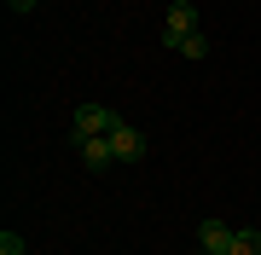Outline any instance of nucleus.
I'll return each instance as SVG.
<instances>
[{
    "label": "nucleus",
    "instance_id": "nucleus-4",
    "mask_svg": "<svg viewBox=\"0 0 261 255\" xmlns=\"http://www.w3.org/2000/svg\"><path fill=\"white\" fill-rule=\"evenodd\" d=\"M111 151H116V162H145V133L122 122V128L111 133Z\"/></svg>",
    "mask_w": 261,
    "mask_h": 255
},
{
    "label": "nucleus",
    "instance_id": "nucleus-1",
    "mask_svg": "<svg viewBox=\"0 0 261 255\" xmlns=\"http://www.w3.org/2000/svg\"><path fill=\"white\" fill-rule=\"evenodd\" d=\"M122 128V116L111 110V104H75V116H70V139L82 145V139H111V133Z\"/></svg>",
    "mask_w": 261,
    "mask_h": 255
},
{
    "label": "nucleus",
    "instance_id": "nucleus-9",
    "mask_svg": "<svg viewBox=\"0 0 261 255\" xmlns=\"http://www.w3.org/2000/svg\"><path fill=\"white\" fill-rule=\"evenodd\" d=\"M6 6H12V12H35V0H6Z\"/></svg>",
    "mask_w": 261,
    "mask_h": 255
},
{
    "label": "nucleus",
    "instance_id": "nucleus-7",
    "mask_svg": "<svg viewBox=\"0 0 261 255\" xmlns=\"http://www.w3.org/2000/svg\"><path fill=\"white\" fill-rule=\"evenodd\" d=\"M180 52H186V58H203V52H209V35H186V41H180Z\"/></svg>",
    "mask_w": 261,
    "mask_h": 255
},
{
    "label": "nucleus",
    "instance_id": "nucleus-6",
    "mask_svg": "<svg viewBox=\"0 0 261 255\" xmlns=\"http://www.w3.org/2000/svg\"><path fill=\"white\" fill-rule=\"evenodd\" d=\"M232 249H238V255H261V232H255V226H238V232H232Z\"/></svg>",
    "mask_w": 261,
    "mask_h": 255
},
{
    "label": "nucleus",
    "instance_id": "nucleus-8",
    "mask_svg": "<svg viewBox=\"0 0 261 255\" xmlns=\"http://www.w3.org/2000/svg\"><path fill=\"white\" fill-rule=\"evenodd\" d=\"M0 255H23V238H18V232H12V226H6V232H0Z\"/></svg>",
    "mask_w": 261,
    "mask_h": 255
},
{
    "label": "nucleus",
    "instance_id": "nucleus-3",
    "mask_svg": "<svg viewBox=\"0 0 261 255\" xmlns=\"http://www.w3.org/2000/svg\"><path fill=\"white\" fill-rule=\"evenodd\" d=\"M232 232L238 226H226V220H203V226H197V255H238Z\"/></svg>",
    "mask_w": 261,
    "mask_h": 255
},
{
    "label": "nucleus",
    "instance_id": "nucleus-2",
    "mask_svg": "<svg viewBox=\"0 0 261 255\" xmlns=\"http://www.w3.org/2000/svg\"><path fill=\"white\" fill-rule=\"evenodd\" d=\"M186 35H197V6H192V0H168V12H163V41L180 47Z\"/></svg>",
    "mask_w": 261,
    "mask_h": 255
},
{
    "label": "nucleus",
    "instance_id": "nucleus-5",
    "mask_svg": "<svg viewBox=\"0 0 261 255\" xmlns=\"http://www.w3.org/2000/svg\"><path fill=\"white\" fill-rule=\"evenodd\" d=\"M82 162H87V168H93V174H105V168H111V162H116L111 139H82Z\"/></svg>",
    "mask_w": 261,
    "mask_h": 255
}]
</instances>
